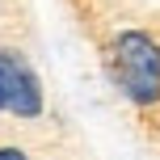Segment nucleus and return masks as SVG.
<instances>
[{"label": "nucleus", "mask_w": 160, "mask_h": 160, "mask_svg": "<svg viewBox=\"0 0 160 160\" xmlns=\"http://www.w3.org/2000/svg\"><path fill=\"white\" fill-rule=\"evenodd\" d=\"M110 76L131 105L156 110L160 105V42L143 30H118L110 42Z\"/></svg>", "instance_id": "obj_1"}, {"label": "nucleus", "mask_w": 160, "mask_h": 160, "mask_svg": "<svg viewBox=\"0 0 160 160\" xmlns=\"http://www.w3.org/2000/svg\"><path fill=\"white\" fill-rule=\"evenodd\" d=\"M0 110H4V93H0Z\"/></svg>", "instance_id": "obj_4"}, {"label": "nucleus", "mask_w": 160, "mask_h": 160, "mask_svg": "<svg viewBox=\"0 0 160 160\" xmlns=\"http://www.w3.org/2000/svg\"><path fill=\"white\" fill-rule=\"evenodd\" d=\"M0 93H4V110L17 114V118H38L42 114L38 76L17 51H0Z\"/></svg>", "instance_id": "obj_2"}, {"label": "nucleus", "mask_w": 160, "mask_h": 160, "mask_svg": "<svg viewBox=\"0 0 160 160\" xmlns=\"http://www.w3.org/2000/svg\"><path fill=\"white\" fill-rule=\"evenodd\" d=\"M0 160H30L21 148H0Z\"/></svg>", "instance_id": "obj_3"}]
</instances>
